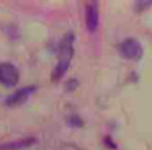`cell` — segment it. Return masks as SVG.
<instances>
[{"mask_svg": "<svg viewBox=\"0 0 152 150\" xmlns=\"http://www.w3.org/2000/svg\"><path fill=\"white\" fill-rule=\"evenodd\" d=\"M74 41H75V34L72 31L66 33L61 38L59 44H57V64L54 65L53 72H51V82H59L61 78L66 75V72L69 70L70 62L74 57Z\"/></svg>", "mask_w": 152, "mask_h": 150, "instance_id": "6da1fadb", "label": "cell"}, {"mask_svg": "<svg viewBox=\"0 0 152 150\" xmlns=\"http://www.w3.org/2000/svg\"><path fill=\"white\" fill-rule=\"evenodd\" d=\"M118 51L128 60H141L142 55H144L142 44L136 38H126L124 41H121L118 44Z\"/></svg>", "mask_w": 152, "mask_h": 150, "instance_id": "7a4b0ae2", "label": "cell"}, {"mask_svg": "<svg viewBox=\"0 0 152 150\" xmlns=\"http://www.w3.org/2000/svg\"><path fill=\"white\" fill-rule=\"evenodd\" d=\"M38 90V85H30V87H23V88H18L17 91L10 93L7 98H5V106L7 108H17L20 104H23L34 91Z\"/></svg>", "mask_w": 152, "mask_h": 150, "instance_id": "3957f363", "label": "cell"}, {"mask_svg": "<svg viewBox=\"0 0 152 150\" xmlns=\"http://www.w3.org/2000/svg\"><path fill=\"white\" fill-rule=\"evenodd\" d=\"M20 82V74L18 68L10 62H4L0 64V83L4 87H15Z\"/></svg>", "mask_w": 152, "mask_h": 150, "instance_id": "277c9868", "label": "cell"}, {"mask_svg": "<svg viewBox=\"0 0 152 150\" xmlns=\"http://www.w3.org/2000/svg\"><path fill=\"white\" fill-rule=\"evenodd\" d=\"M100 25V13H98V3L90 2L85 7V26L90 33H95Z\"/></svg>", "mask_w": 152, "mask_h": 150, "instance_id": "5b68a950", "label": "cell"}, {"mask_svg": "<svg viewBox=\"0 0 152 150\" xmlns=\"http://www.w3.org/2000/svg\"><path fill=\"white\" fill-rule=\"evenodd\" d=\"M36 142L34 137H23L20 140H12V142H7V143H0V150H23L26 147L33 145Z\"/></svg>", "mask_w": 152, "mask_h": 150, "instance_id": "8992f818", "label": "cell"}, {"mask_svg": "<svg viewBox=\"0 0 152 150\" xmlns=\"http://www.w3.org/2000/svg\"><path fill=\"white\" fill-rule=\"evenodd\" d=\"M67 124L69 126H72V127H82L83 126V121H82V117H79L77 114H70V116H67Z\"/></svg>", "mask_w": 152, "mask_h": 150, "instance_id": "52a82bcc", "label": "cell"}, {"mask_svg": "<svg viewBox=\"0 0 152 150\" xmlns=\"http://www.w3.org/2000/svg\"><path fill=\"white\" fill-rule=\"evenodd\" d=\"M152 5V0H149V2H136L134 3V7H136V10H145V8H149V7Z\"/></svg>", "mask_w": 152, "mask_h": 150, "instance_id": "ba28073f", "label": "cell"}, {"mask_svg": "<svg viewBox=\"0 0 152 150\" xmlns=\"http://www.w3.org/2000/svg\"><path fill=\"white\" fill-rule=\"evenodd\" d=\"M77 83H79V80H77V78H72L70 82H67V87H66V90H67V91H72V90H75V88H77Z\"/></svg>", "mask_w": 152, "mask_h": 150, "instance_id": "9c48e42d", "label": "cell"}, {"mask_svg": "<svg viewBox=\"0 0 152 150\" xmlns=\"http://www.w3.org/2000/svg\"><path fill=\"white\" fill-rule=\"evenodd\" d=\"M105 143H106V145H110L111 149H116V145L111 142V139H110V137H106V139H105Z\"/></svg>", "mask_w": 152, "mask_h": 150, "instance_id": "30bf717a", "label": "cell"}]
</instances>
